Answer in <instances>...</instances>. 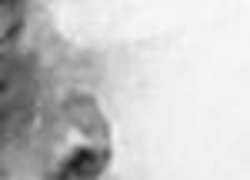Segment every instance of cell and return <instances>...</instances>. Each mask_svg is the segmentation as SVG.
I'll return each mask as SVG.
<instances>
[{"label":"cell","mask_w":250,"mask_h":180,"mask_svg":"<svg viewBox=\"0 0 250 180\" xmlns=\"http://www.w3.org/2000/svg\"><path fill=\"white\" fill-rule=\"evenodd\" d=\"M104 167H107L104 163V154L80 147V150H74L67 157V163H60V170L50 180H97L104 174Z\"/></svg>","instance_id":"1"}]
</instances>
